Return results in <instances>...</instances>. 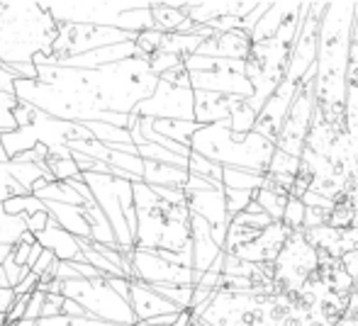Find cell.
Returning a JSON list of instances; mask_svg holds the SVG:
<instances>
[{
	"label": "cell",
	"instance_id": "cell-27",
	"mask_svg": "<svg viewBox=\"0 0 358 326\" xmlns=\"http://www.w3.org/2000/svg\"><path fill=\"white\" fill-rule=\"evenodd\" d=\"M71 149V154H83L88 158H95L100 163H110V147H105L98 139H90V142H80V139H69L66 144Z\"/></svg>",
	"mask_w": 358,
	"mask_h": 326
},
{
	"label": "cell",
	"instance_id": "cell-26",
	"mask_svg": "<svg viewBox=\"0 0 358 326\" xmlns=\"http://www.w3.org/2000/svg\"><path fill=\"white\" fill-rule=\"evenodd\" d=\"M139 156L144 161H156V163H169V165H178V168H188V158L185 156H178V154L169 151V149L159 147V144H139Z\"/></svg>",
	"mask_w": 358,
	"mask_h": 326
},
{
	"label": "cell",
	"instance_id": "cell-10",
	"mask_svg": "<svg viewBox=\"0 0 358 326\" xmlns=\"http://www.w3.org/2000/svg\"><path fill=\"white\" fill-rule=\"evenodd\" d=\"M254 47V39L244 29L227 34H215V37L205 39L200 47V57H215V59H229V61H246Z\"/></svg>",
	"mask_w": 358,
	"mask_h": 326
},
{
	"label": "cell",
	"instance_id": "cell-19",
	"mask_svg": "<svg viewBox=\"0 0 358 326\" xmlns=\"http://www.w3.org/2000/svg\"><path fill=\"white\" fill-rule=\"evenodd\" d=\"M254 200L264 207V212L273 219L275 224L283 222L287 202H290V195L280 193V190H271V188H261L254 193Z\"/></svg>",
	"mask_w": 358,
	"mask_h": 326
},
{
	"label": "cell",
	"instance_id": "cell-2",
	"mask_svg": "<svg viewBox=\"0 0 358 326\" xmlns=\"http://www.w3.org/2000/svg\"><path fill=\"white\" fill-rule=\"evenodd\" d=\"M190 149L222 168H241L251 173L268 175L275 144L261 137L259 132L239 134L231 129V119L203 127L190 142Z\"/></svg>",
	"mask_w": 358,
	"mask_h": 326
},
{
	"label": "cell",
	"instance_id": "cell-1",
	"mask_svg": "<svg viewBox=\"0 0 358 326\" xmlns=\"http://www.w3.org/2000/svg\"><path fill=\"white\" fill-rule=\"evenodd\" d=\"M358 5L331 3L322 17L320 59H317V103L322 105L324 117H331V110L341 108L346 88V66H349V44L354 29Z\"/></svg>",
	"mask_w": 358,
	"mask_h": 326
},
{
	"label": "cell",
	"instance_id": "cell-28",
	"mask_svg": "<svg viewBox=\"0 0 358 326\" xmlns=\"http://www.w3.org/2000/svg\"><path fill=\"white\" fill-rule=\"evenodd\" d=\"M110 165L129 173L134 180L144 178V158L139 154H122V151H110Z\"/></svg>",
	"mask_w": 358,
	"mask_h": 326
},
{
	"label": "cell",
	"instance_id": "cell-29",
	"mask_svg": "<svg viewBox=\"0 0 358 326\" xmlns=\"http://www.w3.org/2000/svg\"><path fill=\"white\" fill-rule=\"evenodd\" d=\"M47 165V170L54 175V180H76V178H83V173L78 170V165H76L73 156L71 158H59V156H52L49 154V158L44 161Z\"/></svg>",
	"mask_w": 358,
	"mask_h": 326
},
{
	"label": "cell",
	"instance_id": "cell-11",
	"mask_svg": "<svg viewBox=\"0 0 358 326\" xmlns=\"http://www.w3.org/2000/svg\"><path fill=\"white\" fill-rule=\"evenodd\" d=\"M37 242L42 244L47 251H52L59 260H85L83 253H80L78 239H76L73 234H69L66 229L59 227V222H57L54 214H52V219H49V229L44 234H39Z\"/></svg>",
	"mask_w": 358,
	"mask_h": 326
},
{
	"label": "cell",
	"instance_id": "cell-6",
	"mask_svg": "<svg viewBox=\"0 0 358 326\" xmlns=\"http://www.w3.org/2000/svg\"><path fill=\"white\" fill-rule=\"evenodd\" d=\"M134 112L149 119H183L195 122V90L166 83L159 78L154 95L142 100Z\"/></svg>",
	"mask_w": 358,
	"mask_h": 326
},
{
	"label": "cell",
	"instance_id": "cell-39",
	"mask_svg": "<svg viewBox=\"0 0 358 326\" xmlns=\"http://www.w3.org/2000/svg\"><path fill=\"white\" fill-rule=\"evenodd\" d=\"M108 285L120 297L129 302V297H132V278H108Z\"/></svg>",
	"mask_w": 358,
	"mask_h": 326
},
{
	"label": "cell",
	"instance_id": "cell-7",
	"mask_svg": "<svg viewBox=\"0 0 358 326\" xmlns=\"http://www.w3.org/2000/svg\"><path fill=\"white\" fill-rule=\"evenodd\" d=\"M132 280H142L149 285H195L198 275L193 268L169 263L156 251L134 249L132 253Z\"/></svg>",
	"mask_w": 358,
	"mask_h": 326
},
{
	"label": "cell",
	"instance_id": "cell-34",
	"mask_svg": "<svg viewBox=\"0 0 358 326\" xmlns=\"http://www.w3.org/2000/svg\"><path fill=\"white\" fill-rule=\"evenodd\" d=\"M307 219V205L302 202L300 198H290V202H287V209H285V217H283V224L287 229H297L302 227Z\"/></svg>",
	"mask_w": 358,
	"mask_h": 326
},
{
	"label": "cell",
	"instance_id": "cell-3",
	"mask_svg": "<svg viewBox=\"0 0 358 326\" xmlns=\"http://www.w3.org/2000/svg\"><path fill=\"white\" fill-rule=\"evenodd\" d=\"M83 180L93 190L95 202L100 205L115 232L120 249L132 253L137 249V205H134V183L103 173H83Z\"/></svg>",
	"mask_w": 358,
	"mask_h": 326
},
{
	"label": "cell",
	"instance_id": "cell-24",
	"mask_svg": "<svg viewBox=\"0 0 358 326\" xmlns=\"http://www.w3.org/2000/svg\"><path fill=\"white\" fill-rule=\"evenodd\" d=\"M151 288H154L161 297L173 302L180 312H190V307H193L195 285H151Z\"/></svg>",
	"mask_w": 358,
	"mask_h": 326
},
{
	"label": "cell",
	"instance_id": "cell-32",
	"mask_svg": "<svg viewBox=\"0 0 358 326\" xmlns=\"http://www.w3.org/2000/svg\"><path fill=\"white\" fill-rule=\"evenodd\" d=\"M149 66L154 71V76H166V73L176 71V68H183L185 66V59L176 57V54L169 52H156L154 57H149Z\"/></svg>",
	"mask_w": 358,
	"mask_h": 326
},
{
	"label": "cell",
	"instance_id": "cell-9",
	"mask_svg": "<svg viewBox=\"0 0 358 326\" xmlns=\"http://www.w3.org/2000/svg\"><path fill=\"white\" fill-rule=\"evenodd\" d=\"M129 304H132L137 324L149 322V319H156V317H166V314H180V309L176 307L173 302L161 297L149 283H142V280H132V297H129Z\"/></svg>",
	"mask_w": 358,
	"mask_h": 326
},
{
	"label": "cell",
	"instance_id": "cell-4",
	"mask_svg": "<svg viewBox=\"0 0 358 326\" xmlns=\"http://www.w3.org/2000/svg\"><path fill=\"white\" fill-rule=\"evenodd\" d=\"M66 299H73L88 312L90 319L120 326H137V317L132 312V304L122 299L108 285V278L98 280H66L62 288Z\"/></svg>",
	"mask_w": 358,
	"mask_h": 326
},
{
	"label": "cell",
	"instance_id": "cell-36",
	"mask_svg": "<svg viewBox=\"0 0 358 326\" xmlns=\"http://www.w3.org/2000/svg\"><path fill=\"white\" fill-rule=\"evenodd\" d=\"M49 219H52L49 209L47 212H34V214H29V217H24V229L32 232L34 237H39V234H44L49 229Z\"/></svg>",
	"mask_w": 358,
	"mask_h": 326
},
{
	"label": "cell",
	"instance_id": "cell-22",
	"mask_svg": "<svg viewBox=\"0 0 358 326\" xmlns=\"http://www.w3.org/2000/svg\"><path fill=\"white\" fill-rule=\"evenodd\" d=\"M224 188H234V190H256L264 188L266 175L261 173H251V170H241V168H224V178H222Z\"/></svg>",
	"mask_w": 358,
	"mask_h": 326
},
{
	"label": "cell",
	"instance_id": "cell-14",
	"mask_svg": "<svg viewBox=\"0 0 358 326\" xmlns=\"http://www.w3.org/2000/svg\"><path fill=\"white\" fill-rule=\"evenodd\" d=\"M188 178H190L188 168H178V165L156 163V161H144L142 183L151 185V188H180V190H185Z\"/></svg>",
	"mask_w": 358,
	"mask_h": 326
},
{
	"label": "cell",
	"instance_id": "cell-15",
	"mask_svg": "<svg viewBox=\"0 0 358 326\" xmlns=\"http://www.w3.org/2000/svg\"><path fill=\"white\" fill-rule=\"evenodd\" d=\"M47 207H49V212L57 217V222L62 229H66V232L73 234L76 239H90V242H93V229H90L83 207L62 205V202H47Z\"/></svg>",
	"mask_w": 358,
	"mask_h": 326
},
{
	"label": "cell",
	"instance_id": "cell-25",
	"mask_svg": "<svg viewBox=\"0 0 358 326\" xmlns=\"http://www.w3.org/2000/svg\"><path fill=\"white\" fill-rule=\"evenodd\" d=\"M188 170L193 175H200V178L210 180V183H215V185H224L222 183V178H224V168H222L220 163L210 161L208 156H200V154L193 151L188 158Z\"/></svg>",
	"mask_w": 358,
	"mask_h": 326
},
{
	"label": "cell",
	"instance_id": "cell-33",
	"mask_svg": "<svg viewBox=\"0 0 358 326\" xmlns=\"http://www.w3.org/2000/svg\"><path fill=\"white\" fill-rule=\"evenodd\" d=\"M224 200H227V212H229V219H234L236 214H241L251 202H254V193H251V190L224 188Z\"/></svg>",
	"mask_w": 358,
	"mask_h": 326
},
{
	"label": "cell",
	"instance_id": "cell-31",
	"mask_svg": "<svg viewBox=\"0 0 358 326\" xmlns=\"http://www.w3.org/2000/svg\"><path fill=\"white\" fill-rule=\"evenodd\" d=\"M164 37L166 32H161V29H144V32L137 34V49H139V57L149 59L154 57L156 52H161V47H164Z\"/></svg>",
	"mask_w": 358,
	"mask_h": 326
},
{
	"label": "cell",
	"instance_id": "cell-13",
	"mask_svg": "<svg viewBox=\"0 0 358 326\" xmlns=\"http://www.w3.org/2000/svg\"><path fill=\"white\" fill-rule=\"evenodd\" d=\"M300 5L302 3H273V5H271L268 13L261 17V22L256 24V29L251 32L254 44L275 39V34L283 29V24L292 17V13H295V10H300Z\"/></svg>",
	"mask_w": 358,
	"mask_h": 326
},
{
	"label": "cell",
	"instance_id": "cell-18",
	"mask_svg": "<svg viewBox=\"0 0 358 326\" xmlns=\"http://www.w3.org/2000/svg\"><path fill=\"white\" fill-rule=\"evenodd\" d=\"M37 198L44 200V202H62V205L85 207V200L73 190L71 180H54V183H49L44 190H39Z\"/></svg>",
	"mask_w": 358,
	"mask_h": 326
},
{
	"label": "cell",
	"instance_id": "cell-17",
	"mask_svg": "<svg viewBox=\"0 0 358 326\" xmlns=\"http://www.w3.org/2000/svg\"><path fill=\"white\" fill-rule=\"evenodd\" d=\"M151 122H154V129L159 134H164L166 139H171V142L180 144V147H188V149H190L193 137L203 129V124L183 122V119H151Z\"/></svg>",
	"mask_w": 358,
	"mask_h": 326
},
{
	"label": "cell",
	"instance_id": "cell-30",
	"mask_svg": "<svg viewBox=\"0 0 358 326\" xmlns=\"http://www.w3.org/2000/svg\"><path fill=\"white\" fill-rule=\"evenodd\" d=\"M300 168H302V158L290 156V154H285V151H280V149H275L268 173L271 175H287V178H297Z\"/></svg>",
	"mask_w": 358,
	"mask_h": 326
},
{
	"label": "cell",
	"instance_id": "cell-35",
	"mask_svg": "<svg viewBox=\"0 0 358 326\" xmlns=\"http://www.w3.org/2000/svg\"><path fill=\"white\" fill-rule=\"evenodd\" d=\"M39 326H120V324H108L98 322V319H71V317H54V319H39Z\"/></svg>",
	"mask_w": 358,
	"mask_h": 326
},
{
	"label": "cell",
	"instance_id": "cell-43",
	"mask_svg": "<svg viewBox=\"0 0 358 326\" xmlns=\"http://www.w3.org/2000/svg\"><path fill=\"white\" fill-rule=\"evenodd\" d=\"M13 251H15V246L13 244H0V268L5 265V260L13 255Z\"/></svg>",
	"mask_w": 358,
	"mask_h": 326
},
{
	"label": "cell",
	"instance_id": "cell-37",
	"mask_svg": "<svg viewBox=\"0 0 358 326\" xmlns=\"http://www.w3.org/2000/svg\"><path fill=\"white\" fill-rule=\"evenodd\" d=\"M64 302H66V297H64V295H47V302H44V309H42V319L62 317V314H64Z\"/></svg>",
	"mask_w": 358,
	"mask_h": 326
},
{
	"label": "cell",
	"instance_id": "cell-8",
	"mask_svg": "<svg viewBox=\"0 0 358 326\" xmlns=\"http://www.w3.org/2000/svg\"><path fill=\"white\" fill-rule=\"evenodd\" d=\"M190 237H193V253H195L193 268L200 280V275L208 273L215 265V260L224 253V249L215 242L213 224H210L208 219L198 217V214H193V219H190ZM198 280H195V285H198Z\"/></svg>",
	"mask_w": 358,
	"mask_h": 326
},
{
	"label": "cell",
	"instance_id": "cell-38",
	"mask_svg": "<svg viewBox=\"0 0 358 326\" xmlns=\"http://www.w3.org/2000/svg\"><path fill=\"white\" fill-rule=\"evenodd\" d=\"M44 302H47V292H34L32 295V299H29V304H27V314H24V319H42V309H44Z\"/></svg>",
	"mask_w": 358,
	"mask_h": 326
},
{
	"label": "cell",
	"instance_id": "cell-40",
	"mask_svg": "<svg viewBox=\"0 0 358 326\" xmlns=\"http://www.w3.org/2000/svg\"><path fill=\"white\" fill-rule=\"evenodd\" d=\"M57 280H62V283H66V280H80L78 270L73 268L71 260H59V265H57Z\"/></svg>",
	"mask_w": 358,
	"mask_h": 326
},
{
	"label": "cell",
	"instance_id": "cell-21",
	"mask_svg": "<svg viewBox=\"0 0 358 326\" xmlns=\"http://www.w3.org/2000/svg\"><path fill=\"white\" fill-rule=\"evenodd\" d=\"M88 127V132L93 134V139L103 142L105 147H117V144H134L132 134L124 127H115V124L108 122H83Z\"/></svg>",
	"mask_w": 358,
	"mask_h": 326
},
{
	"label": "cell",
	"instance_id": "cell-16",
	"mask_svg": "<svg viewBox=\"0 0 358 326\" xmlns=\"http://www.w3.org/2000/svg\"><path fill=\"white\" fill-rule=\"evenodd\" d=\"M151 17H154L156 29H161L166 34H173L188 20L185 3H151Z\"/></svg>",
	"mask_w": 358,
	"mask_h": 326
},
{
	"label": "cell",
	"instance_id": "cell-5",
	"mask_svg": "<svg viewBox=\"0 0 358 326\" xmlns=\"http://www.w3.org/2000/svg\"><path fill=\"white\" fill-rule=\"evenodd\" d=\"M317 105V66L305 76L300 90H297L295 100L290 105L283 129H280L278 139H275V149L290 154V156L300 158L307 147V134H310V122L315 114Z\"/></svg>",
	"mask_w": 358,
	"mask_h": 326
},
{
	"label": "cell",
	"instance_id": "cell-42",
	"mask_svg": "<svg viewBox=\"0 0 358 326\" xmlns=\"http://www.w3.org/2000/svg\"><path fill=\"white\" fill-rule=\"evenodd\" d=\"M64 317H71V319H90L88 312H85L83 307H80L78 302H73V299H66L64 302Z\"/></svg>",
	"mask_w": 358,
	"mask_h": 326
},
{
	"label": "cell",
	"instance_id": "cell-12",
	"mask_svg": "<svg viewBox=\"0 0 358 326\" xmlns=\"http://www.w3.org/2000/svg\"><path fill=\"white\" fill-rule=\"evenodd\" d=\"M231 117V98L208 90H195V122L210 127V124L224 122Z\"/></svg>",
	"mask_w": 358,
	"mask_h": 326
},
{
	"label": "cell",
	"instance_id": "cell-23",
	"mask_svg": "<svg viewBox=\"0 0 358 326\" xmlns=\"http://www.w3.org/2000/svg\"><path fill=\"white\" fill-rule=\"evenodd\" d=\"M47 202L37 195H24V198H8L3 200V212L10 217H29L34 212H47Z\"/></svg>",
	"mask_w": 358,
	"mask_h": 326
},
{
	"label": "cell",
	"instance_id": "cell-41",
	"mask_svg": "<svg viewBox=\"0 0 358 326\" xmlns=\"http://www.w3.org/2000/svg\"><path fill=\"white\" fill-rule=\"evenodd\" d=\"M15 302H17V295H15L13 288H0V312L8 314L10 309L15 307Z\"/></svg>",
	"mask_w": 358,
	"mask_h": 326
},
{
	"label": "cell",
	"instance_id": "cell-20",
	"mask_svg": "<svg viewBox=\"0 0 358 326\" xmlns=\"http://www.w3.org/2000/svg\"><path fill=\"white\" fill-rule=\"evenodd\" d=\"M8 173H10V178H13L15 183H20L22 188H27L29 193H32V188H34V183H37V180H42V178H52L54 180V175L49 173L44 163H15V161H10L8 163Z\"/></svg>",
	"mask_w": 358,
	"mask_h": 326
}]
</instances>
